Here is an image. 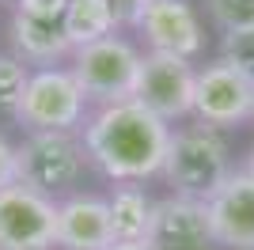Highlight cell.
Segmentation results:
<instances>
[{"label": "cell", "mask_w": 254, "mask_h": 250, "mask_svg": "<svg viewBox=\"0 0 254 250\" xmlns=\"http://www.w3.org/2000/svg\"><path fill=\"white\" fill-rule=\"evenodd\" d=\"M80 129H84L80 140H84L87 163L110 182L159 178L171 148V133H175L163 118H156L137 99L95 106Z\"/></svg>", "instance_id": "cell-1"}, {"label": "cell", "mask_w": 254, "mask_h": 250, "mask_svg": "<svg viewBox=\"0 0 254 250\" xmlns=\"http://www.w3.org/2000/svg\"><path fill=\"white\" fill-rule=\"evenodd\" d=\"M232 171H235L232 148H228L224 133L212 129V125L193 122V125H182V129L171 133V148H167L159 178L171 186V193L205 201Z\"/></svg>", "instance_id": "cell-2"}, {"label": "cell", "mask_w": 254, "mask_h": 250, "mask_svg": "<svg viewBox=\"0 0 254 250\" xmlns=\"http://www.w3.org/2000/svg\"><path fill=\"white\" fill-rule=\"evenodd\" d=\"M84 167V140L64 129H38L15 144V182L38 189L53 201L76 193Z\"/></svg>", "instance_id": "cell-3"}, {"label": "cell", "mask_w": 254, "mask_h": 250, "mask_svg": "<svg viewBox=\"0 0 254 250\" xmlns=\"http://www.w3.org/2000/svg\"><path fill=\"white\" fill-rule=\"evenodd\" d=\"M140 57L144 53L122 34H106L99 42H87L80 50H72V76L84 87L87 103L110 106V103H126L137 91V76H140Z\"/></svg>", "instance_id": "cell-4"}, {"label": "cell", "mask_w": 254, "mask_h": 250, "mask_svg": "<svg viewBox=\"0 0 254 250\" xmlns=\"http://www.w3.org/2000/svg\"><path fill=\"white\" fill-rule=\"evenodd\" d=\"M15 122L27 133H38V129L76 133L87 122V95L76 83L72 68H31Z\"/></svg>", "instance_id": "cell-5"}, {"label": "cell", "mask_w": 254, "mask_h": 250, "mask_svg": "<svg viewBox=\"0 0 254 250\" xmlns=\"http://www.w3.org/2000/svg\"><path fill=\"white\" fill-rule=\"evenodd\" d=\"M126 23L156 53H175V57L193 61L205 50L201 19L186 0H129Z\"/></svg>", "instance_id": "cell-6"}, {"label": "cell", "mask_w": 254, "mask_h": 250, "mask_svg": "<svg viewBox=\"0 0 254 250\" xmlns=\"http://www.w3.org/2000/svg\"><path fill=\"white\" fill-rule=\"evenodd\" d=\"M254 118V80L239 72L232 61H209L197 68V87H193V122L212 125V129H235Z\"/></svg>", "instance_id": "cell-7"}, {"label": "cell", "mask_w": 254, "mask_h": 250, "mask_svg": "<svg viewBox=\"0 0 254 250\" xmlns=\"http://www.w3.org/2000/svg\"><path fill=\"white\" fill-rule=\"evenodd\" d=\"M193 87H197L193 61L148 50L140 57V76H137L133 99L140 106H148L156 118H163L167 125H175L182 118H193Z\"/></svg>", "instance_id": "cell-8"}, {"label": "cell", "mask_w": 254, "mask_h": 250, "mask_svg": "<svg viewBox=\"0 0 254 250\" xmlns=\"http://www.w3.org/2000/svg\"><path fill=\"white\" fill-rule=\"evenodd\" d=\"M0 250H57V201L23 182L0 186Z\"/></svg>", "instance_id": "cell-9"}, {"label": "cell", "mask_w": 254, "mask_h": 250, "mask_svg": "<svg viewBox=\"0 0 254 250\" xmlns=\"http://www.w3.org/2000/svg\"><path fill=\"white\" fill-rule=\"evenodd\" d=\"M216 247L224 250H254V178L243 167L232 171L220 186L205 197Z\"/></svg>", "instance_id": "cell-10"}, {"label": "cell", "mask_w": 254, "mask_h": 250, "mask_svg": "<svg viewBox=\"0 0 254 250\" xmlns=\"http://www.w3.org/2000/svg\"><path fill=\"white\" fill-rule=\"evenodd\" d=\"M148 243L156 250H216V235H212L205 201L179 197V193L156 201Z\"/></svg>", "instance_id": "cell-11"}, {"label": "cell", "mask_w": 254, "mask_h": 250, "mask_svg": "<svg viewBox=\"0 0 254 250\" xmlns=\"http://www.w3.org/2000/svg\"><path fill=\"white\" fill-rule=\"evenodd\" d=\"M114 243L110 205L99 193H68L57 201V250H106Z\"/></svg>", "instance_id": "cell-12"}, {"label": "cell", "mask_w": 254, "mask_h": 250, "mask_svg": "<svg viewBox=\"0 0 254 250\" xmlns=\"http://www.w3.org/2000/svg\"><path fill=\"white\" fill-rule=\"evenodd\" d=\"M11 57H19L27 68H53V61H61L64 53H72L68 34L61 23L50 19H31V15H11Z\"/></svg>", "instance_id": "cell-13"}, {"label": "cell", "mask_w": 254, "mask_h": 250, "mask_svg": "<svg viewBox=\"0 0 254 250\" xmlns=\"http://www.w3.org/2000/svg\"><path fill=\"white\" fill-rule=\"evenodd\" d=\"M106 205H110L114 243H144L152 235L156 197L144 189V182H118V186L106 193Z\"/></svg>", "instance_id": "cell-14"}, {"label": "cell", "mask_w": 254, "mask_h": 250, "mask_svg": "<svg viewBox=\"0 0 254 250\" xmlns=\"http://www.w3.org/2000/svg\"><path fill=\"white\" fill-rule=\"evenodd\" d=\"M61 27H64V34H68V46L80 50L87 42H99V38H106V34H114L118 4L114 0H68Z\"/></svg>", "instance_id": "cell-15"}, {"label": "cell", "mask_w": 254, "mask_h": 250, "mask_svg": "<svg viewBox=\"0 0 254 250\" xmlns=\"http://www.w3.org/2000/svg\"><path fill=\"white\" fill-rule=\"evenodd\" d=\"M27 76H31V68H27L19 57L0 53V118H15L23 87H27Z\"/></svg>", "instance_id": "cell-16"}, {"label": "cell", "mask_w": 254, "mask_h": 250, "mask_svg": "<svg viewBox=\"0 0 254 250\" xmlns=\"http://www.w3.org/2000/svg\"><path fill=\"white\" fill-rule=\"evenodd\" d=\"M220 57H224V61H232L239 72H247L254 80V27H243V31H224Z\"/></svg>", "instance_id": "cell-17"}, {"label": "cell", "mask_w": 254, "mask_h": 250, "mask_svg": "<svg viewBox=\"0 0 254 250\" xmlns=\"http://www.w3.org/2000/svg\"><path fill=\"white\" fill-rule=\"evenodd\" d=\"M209 15L220 31H243L254 27V0H205Z\"/></svg>", "instance_id": "cell-18"}, {"label": "cell", "mask_w": 254, "mask_h": 250, "mask_svg": "<svg viewBox=\"0 0 254 250\" xmlns=\"http://www.w3.org/2000/svg\"><path fill=\"white\" fill-rule=\"evenodd\" d=\"M19 15H31V19H50V23H61L64 19V8L68 0H11Z\"/></svg>", "instance_id": "cell-19"}, {"label": "cell", "mask_w": 254, "mask_h": 250, "mask_svg": "<svg viewBox=\"0 0 254 250\" xmlns=\"http://www.w3.org/2000/svg\"><path fill=\"white\" fill-rule=\"evenodd\" d=\"M15 182V144H8L0 136V186Z\"/></svg>", "instance_id": "cell-20"}, {"label": "cell", "mask_w": 254, "mask_h": 250, "mask_svg": "<svg viewBox=\"0 0 254 250\" xmlns=\"http://www.w3.org/2000/svg\"><path fill=\"white\" fill-rule=\"evenodd\" d=\"M106 250H156V247H152V243L144 239V243H110Z\"/></svg>", "instance_id": "cell-21"}, {"label": "cell", "mask_w": 254, "mask_h": 250, "mask_svg": "<svg viewBox=\"0 0 254 250\" xmlns=\"http://www.w3.org/2000/svg\"><path fill=\"white\" fill-rule=\"evenodd\" d=\"M243 171H247V175L254 178V148H251V156H247V167H243Z\"/></svg>", "instance_id": "cell-22"}]
</instances>
